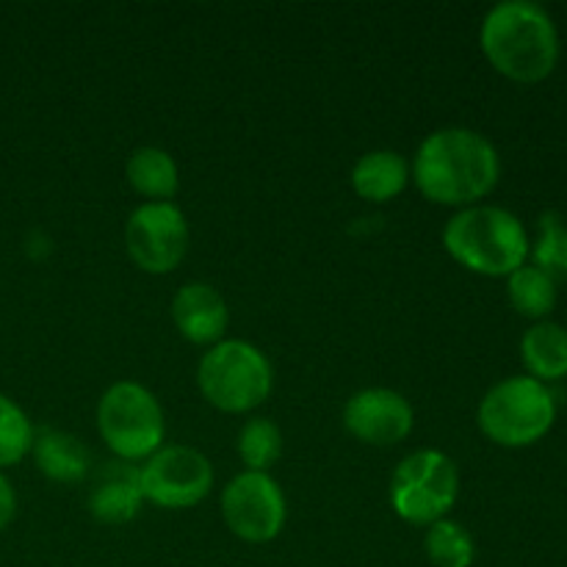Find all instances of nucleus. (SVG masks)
Instances as JSON below:
<instances>
[{
	"instance_id": "nucleus-1",
	"label": "nucleus",
	"mask_w": 567,
	"mask_h": 567,
	"mask_svg": "<svg viewBox=\"0 0 567 567\" xmlns=\"http://www.w3.org/2000/svg\"><path fill=\"white\" fill-rule=\"evenodd\" d=\"M502 161L482 133L468 127H443L424 138L413 161L419 192L430 203L471 208L496 188Z\"/></svg>"
},
{
	"instance_id": "nucleus-2",
	"label": "nucleus",
	"mask_w": 567,
	"mask_h": 567,
	"mask_svg": "<svg viewBox=\"0 0 567 567\" xmlns=\"http://www.w3.org/2000/svg\"><path fill=\"white\" fill-rule=\"evenodd\" d=\"M485 59L515 83H540L557 70L559 33L551 14L532 0H504L487 11L480 31Z\"/></svg>"
},
{
	"instance_id": "nucleus-3",
	"label": "nucleus",
	"mask_w": 567,
	"mask_h": 567,
	"mask_svg": "<svg viewBox=\"0 0 567 567\" xmlns=\"http://www.w3.org/2000/svg\"><path fill=\"white\" fill-rule=\"evenodd\" d=\"M446 252L482 277H509L529 258L532 241L524 221L498 205L457 210L443 230Z\"/></svg>"
},
{
	"instance_id": "nucleus-4",
	"label": "nucleus",
	"mask_w": 567,
	"mask_h": 567,
	"mask_svg": "<svg viewBox=\"0 0 567 567\" xmlns=\"http://www.w3.org/2000/svg\"><path fill=\"white\" fill-rule=\"evenodd\" d=\"M476 421L482 435L496 446H535L557 421V399L548 385L532 377H509L485 393Z\"/></svg>"
},
{
	"instance_id": "nucleus-5",
	"label": "nucleus",
	"mask_w": 567,
	"mask_h": 567,
	"mask_svg": "<svg viewBox=\"0 0 567 567\" xmlns=\"http://www.w3.org/2000/svg\"><path fill=\"white\" fill-rule=\"evenodd\" d=\"M197 385L221 413H249L269 399L271 365L252 343L219 341L199 360Z\"/></svg>"
},
{
	"instance_id": "nucleus-6",
	"label": "nucleus",
	"mask_w": 567,
	"mask_h": 567,
	"mask_svg": "<svg viewBox=\"0 0 567 567\" xmlns=\"http://www.w3.org/2000/svg\"><path fill=\"white\" fill-rule=\"evenodd\" d=\"M97 432L125 463L150 460L164 443V410L138 382H116L97 404Z\"/></svg>"
},
{
	"instance_id": "nucleus-7",
	"label": "nucleus",
	"mask_w": 567,
	"mask_h": 567,
	"mask_svg": "<svg viewBox=\"0 0 567 567\" xmlns=\"http://www.w3.org/2000/svg\"><path fill=\"white\" fill-rule=\"evenodd\" d=\"M460 496V471L452 457L424 449L399 463L391 480L393 513L413 526L446 518Z\"/></svg>"
},
{
	"instance_id": "nucleus-8",
	"label": "nucleus",
	"mask_w": 567,
	"mask_h": 567,
	"mask_svg": "<svg viewBox=\"0 0 567 567\" xmlns=\"http://www.w3.org/2000/svg\"><path fill=\"white\" fill-rule=\"evenodd\" d=\"M125 249L147 275H169L188 252V221L175 203H144L125 225Z\"/></svg>"
},
{
	"instance_id": "nucleus-9",
	"label": "nucleus",
	"mask_w": 567,
	"mask_h": 567,
	"mask_svg": "<svg viewBox=\"0 0 567 567\" xmlns=\"http://www.w3.org/2000/svg\"><path fill=\"white\" fill-rule=\"evenodd\" d=\"M221 515L238 540L271 543L286 526V496L269 474L244 471L221 493Z\"/></svg>"
},
{
	"instance_id": "nucleus-10",
	"label": "nucleus",
	"mask_w": 567,
	"mask_h": 567,
	"mask_svg": "<svg viewBox=\"0 0 567 567\" xmlns=\"http://www.w3.org/2000/svg\"><path fill=\"white\" fill-rule=\"evenodd\" d=\"M142 493L150 504L164 509H186L203 502L214 485V468L192 446L158 449L138 468Z\"/></svg>"
},
{
	"instance_id": "nucleus-11",
	"label": "nucleus",
	"mask_w": 567,
	"mask_h": 567,
	"mask_svg": "<svg viewBox=\"0 0 567 567\" xmlns=\"http://www.w3.org/2000/svg\"><path fill=\"white\" fill-rule=\"evenodd\" d=\"M413 408L391 388H365L343 408V426L360 443L393 446L413 432Z\"/></svg>"
},
{
	"instance_id": "nucleus-12",
	"label": "nucleus",
	"mask_w": 567,
	"mask_h": 567,
	"mask_svg": "<svg viewBox=\"0 0 567 567\" xmlns=\"http://www.w3.org/2000/svg\"><path fill=\"white\" fill-rule=\"evenodd\" d=\"M172 321L192 343H219L227 332V305L208 282H186L172 299Z\"/></svg>"
},
{
	"instance_id": "nucleus-13",
	"label": "nucleus",
	"mask_w": 567,
	"mask_h": 567,
	"mask_svg": "<svg viewBox=\"0 0 567 567\" xmlns=\"http://www.w3.org/2000/svg\"><path fill=\"white\" fill-rule=\"evenodd\" d=\"M142 502V476L136 465L114 460L97 471L89 493V509L100 524H127L136 518Z\"/></svg>"
},
{
	"instance_id": "nucleus-14",
	"label": "nucleus",
	"mask_w": 567,
	"mask_h": 567,
	"mask_svg": "<svg viewBox=\"0 0 567 567\" xmlns=\"http://www.w3.org/2000/svg\"><path fill=\"white\" fill-rule=\"evenodd\" d=\"M31 452L37 468L48 480L64 482V485L81 482L89 474V465H92V452L70 432L42 430L39 435H33Z\"/></svg>"
},
{
	"instance_id": "nucleus-15",
	"label": "nucleus",
	"mask_w": 567,
	"mask_h": 567,
	"mask_svg": "<svg viewBox=\"0 0 567 567\" xmlns=\"http://www.w3.org/2000/svg\"><path fill=\"white\" fill-rule=\"evenodd\" d=\"M410 181V166L393 150H374L365 153L352 169V188L365 203H391L404 192Z\"/></svg>"
},
{
	"instance_id": "nucleus-16",
	"label": "nucleus",
	"mask_w": 567,
	"mask_h": 567,
	"mask_svg": "<svg viewBox=\"0 0 567 567\" xmlns=\"http://www.w3.org/2000/svg\"><path fill=\"white\" fill-rule=\"evenodd\" d=\"M520 360L532 380L557 382L567 377V330L554 321H537L520 338Z\"/></svg>"
},
{
	"instance_id": "nucleus-17",
	"label": "nucleus",
	"mask_w": 567,
	"mask_h": 567,
	"mask_svg": "<svg viewBox=\"0 0 567 567\" xmlns=\"http://www.w3.org/2000/svg\"><path fill=\"white\" fill-rule=\"evenodd\" d=\"M125 177L133 192L147 197L150 203H169L181 186L177 164L166 150L161 147H138L127 158Z\"/></svg>"
},
{
	"instance_id": "nucleus-18",
	"label": "nucleus",
	"mask_w": 567,
	"mask_h": 567,
	"mask_svg": "<svg viewBox=\"0 0 567 567\" xmlns=\"http://www.w3.org/2000/svg\"><path fill=\"white\" fill-rule=\"evenodd\" d=\"M507 293L513 308L526 319H546L557 308V280L537 266H520L507 277Z\"/></svg>"
},
{
	"instance_id": "nucleus-19",
	"label": "nucleus",
	"mask_w": 567,
	"mask_h": 567,
	"mask_svg": "<svg viewBox=\"0 0 567 567\" xmlns=\"http://www.w3.org/2000/svg\"><path fill=\"white\" fill-rule=\"evenodd\" d=\"M426 557L435 567H471L476 557L474 537L468 535L465 526L457 520H437V524L426 526Z\"/></svg>"
},
{
	"instance_id": "nucleus-20",
	"label": "nucleus",
	"mask_w": 567,
	"mask_h": 567,
	"mask_svg": "<svg viewBox=\"0 0 567 567\" xmlns=\"http://www.w3.org/2000/svg\"><path fill=\"white\" fill-rule=\"evenodd\" d=\"M236 452L247 471L266 474L282 454V432L269 419H249L241 426L236 441Z\"/></svg>"
},
{
	"instance_id": "nucleus-21",
	"label": "nucleus",
	"mask_w": 567,
	"mask_h": 567,
	"mask_svg": "<svg viewBox=\"0 0 567 567\" xmlns=\"http://www.w3.org/2000/svg\"><path fill=\"white\" fill-rule=\"evenodd\" d=\"M537 269L546 271L548 277H567V221L554 210L540 216L537 221V241L529 249Z\"/></svg>"
},
{
	"instance_id": "nucleus-22",
	"label": "nucleus",
	"mask_w": 567,
	"mask_h": 567,
	"mask_svg": "<svg viewBox=\"0 0 567 567\" xmlns=\"http://www.w3.org/2000/svg\"><path fill=\"white\" fill-rule=\"evenodd\" d=\"M33 443V426L28 415L0 393V471L20 463Z\"/></svg>"
},
{
	"instance_id": "nucleus-23",
	"label": "nucleus",
	"mask_w": 567,
	"mask_h": 567,
	"mask_svg": "<svg viewBox=\"0 0 567 567\" xmlns=\"http://www.w3.org/2000/svg\"><path fill=\"white\" fill-rule=\"evenodd\" d=\"M14 513H17V496L14 491H11V482L0 474V532L14 520Z\"/></svg>"
}]
</instances>
